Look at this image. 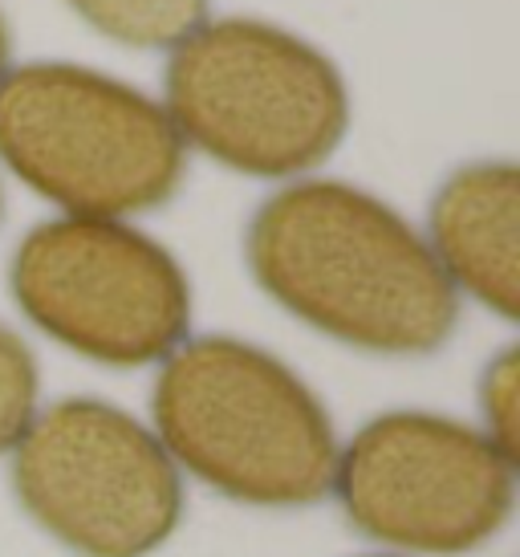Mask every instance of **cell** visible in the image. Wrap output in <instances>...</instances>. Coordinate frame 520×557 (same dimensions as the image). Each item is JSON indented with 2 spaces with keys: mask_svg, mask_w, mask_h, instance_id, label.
<instances>
[{
  "mask_svg": "<svg viewBox=\"0 0 520 557\" xmlns=\"http://www.w3.org/2000/svg\"><path fill=\"white\" fill-rule=\"evenodd\" d=\"M163 90L179 139L257 180L313 171L350 126L337 65L297 33L252 16L203 21L187 33L171 49Z\"/></svg>",
  "mask_w": 520,
  "mask_h": 557,
  "instance_id": "3",
  "label": "cell"
},
{
  "mask_svg": "<svg viewBox=\"0 0 520 557\" xmlns=\"http://www.w3.org/2000/svg\"><path fill=\"white\" fill-rule=\"evenodd\" d=\"M334 488L354 529L374 542L456 557L505 529L517 505V465L468 423L386 411L337 456Z\"/></svg>",
  "mask_w": 520,
  "mask_h": 557,
  "instance_id": "7",
  "label": "cell"
},
{
  "mask_svg": "<svg viewBox=\"0 0 520 557\" xmlns=\"http://www.w3.org/2000/svg\"><path fill=\"white\" fill-rule=\"evenodd\" d=\"M0 159L70 216L119 220L175 196L187 143L143 90L70 62L0 78Z\"/></svg>",
  "mask_w": 520,
  "mask_h": 557,
  "instance_id": "4",
  "label": "cell"
},
{
  "mask_svg": "<svg viewBox=\"0 0 520 557\" xmlns=\"http://www.w3.org/2000/svg\"><path fill=\"white\" fill-rule=\"evenodd\" d=\"M431 252L451 285L500 313L520 318V171L484 159L451 171L431 200Z\"/></svg>",
  "mask_w": 520,
  "mask_h": 557,
  "instance_id": "8",
  "label": "cell"
},
{
  "mask_svg": "<svg viewBox=\"0 0 520 557\" xmlns=\"http://www.w3.org/2000/svg\"><path fill=\"white\" fill-rule=\"evenodd\" d=\"M0 216H4V196H0Z\"/></svg>",
  "mask_w": 520,
  "mask_h": 557,
  "instance_id": "13",
  "label": "cell"
},
{
  "mask_svg": "<svg viewBox=\"0 0 520 557\" xmlns=\"http://www.w3.org/2000/svg\"><path fill=\"white\" fill-rule=\"evenodd\" d=\"M248 269L281 310L367 355H435L459 294L391 203L342 180H301L257 208Z\"/></svg>",
  "mask_w": 520,
  "mask_h": 557,
  "instance_id": "1",
  "label": "cell"
},
{
  "mask_svg": "<svg viewBox=\"0 0 520 557\" xmlns=\"http://www.w3.org/2000/svg\"><path fill=\"white\" fill-rule=\"evenodd\" d=\"M520 355L517 346H508L488 362L484 383H480V407L488 423V440L505 451L508 460H520Z\"/></svg>",
  "mask_w": 520,
  "mask_h": 557,
  "instance_id": "11",
  "label": "cell"
},
{
  "mask_svg": "<svg viewBox=\"0 0 520 557\" xmlns=\"http://www.w3.org/2000/svg\"><path fill=\"white\" fill-rule=\"evenodd\" d=\"M9 285L41 334L102 367H151L187 342L191 289L184 269L123 220L37 224L16 245Z\"/></svg>",
  "mask_w": 520,
  "mask_h": 557,
  "instance_id": "5",
  "label": "cell"
},
{
  "mask_svg": "<svg viewBox=\"0 0 520 557\" xmlns=\"http://www.w3.org/2000/svg\"><path fill=\"white\" fill-rule=\"evenodd\" d=\"M9 74V29H4V16H0V78Z\"/></svg>",
  "mask_w": 520,
  "mask_h": 557,
  "instance_id": "12",
  "label": "cell"
},
{
  "mask_svg": "<svg viewBox=\"0 0 520 557\" xmlns=\"http://www.w3.org/2000/svg\"><path fill=\"white\" fill-rule=\"evenodd\" d=\"M37 358L9 325H0V456L21 444L37 416Z\"/></svg>",
  "mask_w": 520,
  "mask_h": 557,
  "instance_id": "10",
  "label": "cell"
},
{
  "mask_svg": "<svg viewBox=\"0 0 520 557\" xmlns=\"http://www.w3.org/2000/svg\"><path fill=\"white\" fill-rule=\"evenodd\" d=\"M151 411L171 460L220 496L301 509L334 488L337 440L322 399L252 342H179L154 379Z\"/></svg>",
  "mask_w": 520,
  "mask_h": 557,
  "instance_id": "2",
  "label": "cell"
},
{
  "mask_svg": "<svg viewBox=\"0 0 520 557\" xmlns=\"http://www.w3.org/2000/svg\"><path fill=\"white\" fill-rule=\"evenodd\" d=\"M13 493L77 557H147L184 512L168 448L102 399H62L33 416L13 448Z\"/></svg>",
  "mask_w": 520,
  "mask_h": 557,
  "instance_id": "6",
  "label": "cell"
},
{
  "mask_svg": "<svg viewBox=\"0 0 520 557\" xmlns=\"http://www.w3.org/2000/svg\"><path fill=\"white\" fill-rule=\"evenodd\" d=\"M86 25L135 49H175L208 21V0H65Z\"/></svg>",
  "mask_w": 520,
  "mask_h": 557,
  "instance_id": "9",
  "label": "cell"
}]
</instances>
